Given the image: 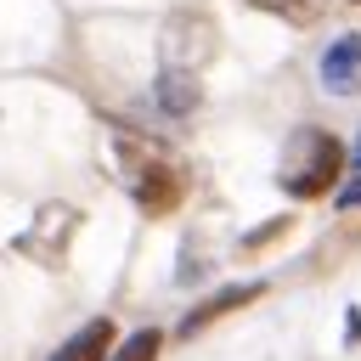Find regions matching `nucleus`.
I'll return each instance as SVG.
<instances>
[{
    "label": "nucleus",
    "mask_w": 361,
    "mask_h": 361,
    "mask_svg": "<svg viewBox=\"0 0 361 361\" xmlns=\"http://www.w3.org/2000/svg\"><path fill=\"white\" fill-rule=\"evenodd\" d=\"M113 175L147 220L175 214L186 186H192L180 152H169V141H158L147 130H130V124H113Z\"/></svg>",
    "instance_id": "f257e3e1"
},
{
    "label": "nucleus",
    "mask_w": 361,
    "mask_h": 361,
    "mask_svg": "<svg viewBox=\"0 0 361 361\" xmlns=\"http://www.w3.org/2000/svg\"><path fill=\"white\" fill-rule=\"evenodd\" d=\"M344 175V141L333 130H316V124H299L282 147V164H276V186L288 197H327Z\"/></svg>",
    "instance_id": "f03ea898"
},
{
    "label": "nucleus",
    "mask_w": 361,
    "mask_h": 361,
    "mask_svg": "<svg viewBox=\"0 0 361 361\" xmlns=\"http://www.w3.org/2000/svg\"><path fill=\"white\" fill-rule=\"evenodd\" d=\"M220 51V28L214 17L203 11H169L164 28H158V68H186V73H203Z\"/></svg>",
    "instance_id": "7ed1b4c3"
},
{
    "label": "nucleus",
    "mask_w": 361,
    "mask_h": 361,
    "mask_svg": "<svg viewBox=\"0 0 361 361\" xmlns=\"http://www.w3.org/2000/svg\"><path fill=\"white\" fill-rule=\"evenodd\" d=\"M73 231H79V209H73V203H39V209H34V220H28V231H23L11 248H17L23 259H34V265L56 271V265L68 259Z\"/></svg>",
    "instance_id": "20e7f679"
},
{
    "label": "nucleus",
    "mask_w": 361,
    "mask_h": 361,
    "mask_svg": "<svg viewBox=\"0 0 361 361\" xmlns=\"http://www.w3.org/2000/svg\"><path fill=\"white\" fill-rule=\"evenodd\" d=\"M322 85L333 96H355L361 90V34H338L322 51Z\"/></svg>",
    "instance_id": "39448f33"
},
{
    "label": "nucleus",
    "mask_w": 361,
    "mask_h": 361,
    "mask_svg": "<svg viewBox=\"0 0 361 361\" xmlns=\"http://www.w3.org/2000/svg\"><path fill=\"white\" fill-rule=\"evenodd\" d=\"M152 96H158V107H164L169 118H192V113L203 107V85H197V73H186V68H158Z\"/></svg>",
    "instance_id": "423d86ee"
},
{
    "label": "nucleus",
    "mask_w": 361,
    "mask_h": 361,
    "mask_svg": "<svg viewBox=\"0 0 361 361\" xmlns=\"http://www.w3.org/2000/svg\"><path fill=\"white\" fill-rule=\"evenodd\" d=\"M265 293V282H237V288H220L209 305H197L186 322H180V338H192V333H203L209 322H220V316H231V310H243V305H254Z\"/></svg>",
    "instance_id": "0eeeda50"
},
{
    "label": "nucleus",
    "mask_w": 361,
    "mask_h": 361,
    "mask_svg": "<svg viewBox=\"0 0 361 361\" xmlns=\"http://www.w3.org/2000/svg\"><path fill=\"white\" fill-rule=\"evenodd\" d=\"M107 344H113V322H107V316H96V322H85V327H79V333L51 355V361H102V355H107Z\"/></svg>",
    "instance_id": "6e6552de"
},
{
    "label": "nucleus",
    "mask_w": 361,
    "mask_h": 361,
    "mask_svg": "<svg viewBox=\"0 0 361 361\" xmlns=\"http://www.w3.org/2000/svg\"><path fill=\"white\" fill-rule=\"evenodd\" d=\"M158 344H164V333H158V327H141V333H130L118 350L107 344L102 361H158Z\"/></svg>",
    "instance_id": "1a4fd4ad"
},
{
    "label": "nucleus",
    "mask_w": 361,
    "mask_h": 361,
    "mask_svg": "<svg viewBox=\"0 0 361 361\" xmlns=\"http://www.w3.org/2000/svg\"><path fill=\"white\" fill-rule=\"evenodd\" d=\"M248 6H259V11H271L282 23H293V28H305V23H316L327 11V0H248Z\"/></svg>",
    "instance_id": "9d476101"
},
{
    "label": "nucleus",
    "mask_w": 361,
    "mask_h": 361,
    "mask_svg": "<svg viewBox=\"0 0 361 361\" xmlns=\"http://www.w3.org/2000/svg\"><path fill=\"white\" fill-rule=\"evenodd\" d=\"M288 231H293V214H276L271 226H259V231L243 237V254H254V248H265V243H276V237H288Z\"/></svg>",
    "instance_id": "9b49d317"
},
{
    "label": "nucleus",
    "mask_w": 361,
    "mask_h": 361,
    "mask_svg": "<svg viewBox=\"0 0 361 361\" xmlns=\"http://www.w3.org/2000/svg\"><path fill=\"white\" fill-rule=\"evenodd\" d=\"M338 209H344V214H350V209H361V169H355V180L338 192Z\"/></svg>",
    "instance_id": "f8f14e48"
},
{
    "label": "nucleus",
    "mask_w": 361,
    "mask_h": 361,
    "mask_svg": "<svg viewBox=\"0 0 361 361\" xmlns=\"http://www.w3.org/2000/svg\"><path fill=\"white\" fill-rule=\"evenodd\" d=\"M350 338H361V316H350Z\"/></svg>",
    "instance_id": "ddd939ff"
},
{
    "label": "nucleus",
    "mask_w": 361,
    "mask_h": 361,
    "mask_svg": "<svg viewBox=\"0 0 361 361\" xmlns=\"http://www.w3.org/2000/svg\"><path fill=\"white\" fill-rule=\"evenodd\" d=\"M355 169H361V147H355Z\"/></svg>",
    "instance_id": "4468645a"
}]
</instances>
